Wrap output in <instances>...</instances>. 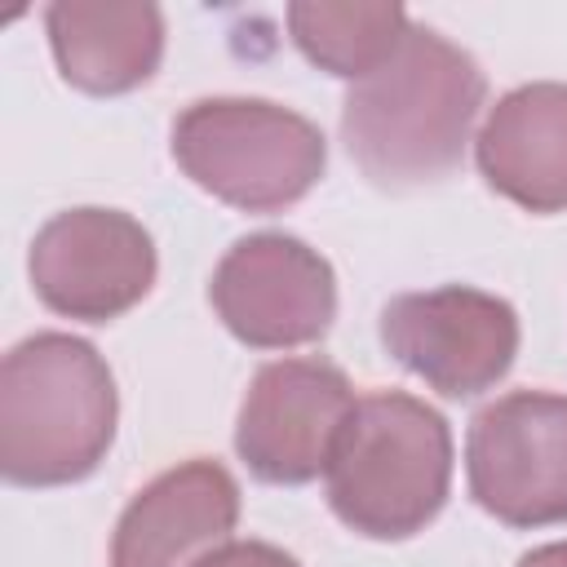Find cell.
<instances>
[{
	"instance_id": "cell-5",
	"label": "cell",
	"mask_w": 567,
	"mask_h": 567,
	"mask_svg": "<svg viewBox=\"0 0 567 567\" xmlns=\"http://www.w3.org/2000/svg\"><path fill=\"white\" fill-rule=\"evenodd\" d=\"M478 509L505 527L567 523V394L514 390L492 399L465 439Z\"/></svg>"
},
{
	"instance_id": "cell-11",
	"label": "cell",
	"mask_w": 567,
	"mask_h": 567,
	"mask_svg": "<svg viewBox=\"0 0 567 567\" xmlns=\"http://www.w3.org/2000/svg\"><path fill=\"white\" fill-rule=\"evenodd\" d=\"M492 190L527 213L567 208V84L536 80L509 89L474 137Z\"/></svg>"
},
{
	"instance_id": "cell-2",
	"label": "cell",
	"mask_w": 567,
	"mask_h": 567,
	"mask_svg": "<svg viewBox=\"0 0 567 567\" xmlns=\"http://www.w3.org/2000/svg\"><path fill=\"white\" fill-rule=\"evenodd\" d=\"M106 359L71 332H35L0 363V470L18 487L89 478L115 443Z\"/></svg>"
},
{
	"instance_id": "cell-12",
	"label": "cell",
	"mask_w": 567,
	"mask_h": 567,
	"mask_svg": "<svg viewBox=\"0 0 567 567\" xmlns=\"http://www.w3.org/2000/svg\"><path fill=\"white\" fill-rule=\"evenodd\" d=\"M44 31L62 80L93 97L146 84L164 58V13L146 0H58Z\"/></svg>"
},
{
	"instance_id": "cell-4",
	"label": "cell",
	"mask_w": 567,
	"mask_h": 567,
	"mask_svg": "<svg viewBox=\"0 0 567 567\" xmlns=\"http://www.w3.org/2000/svg\"><path fill=\"white\" fill-rule=\"evenodd\" d=\"M173 159L208 195L244 213H279L315 190L323 133L266 97H199L173 120Z\"/></svg>"
},
{
	"instance_id": "cell-8",
	"label": "cell",
	"mask_w": 567,
	"mask_h": 567,
	"mask_svg": "<svg viewBox=\"0 0 567 567\" xmlns=\"http://www.w3.org/2000/svg\"><path fill=\"white\" fill-rule=\"evenodd\" d=\"M35 297L66 319L106 323L133 310L155 284V239L120 208L53 213L27 252Z\"/></svg>"
},
{
	"instance_id": "cell-6",
	"label": "cell",
	"mask_w": 567,
	"mask_h": 567,
	"mask_svg": "<svg viewBox=\"0 0 567 567\" xmlns=\"http://www.w3.org/2000/svg\"><path fill=\"white\" fill-rule=\"evenodd\" d=\"M385 354L447 399L492 390L518 354V315L496 292L443 284L399 292L381 310Z\"/></svg>"
},
{
	"instance_id": "cell-13",
	"label": "cell",
	"mask_w": 567,
	"mask_h": 567,
	"mask_svg": "<svg viewBox=\"0 0 567 567\" xmlns=\"http://www.w3.org/2000/svg\"><path fill=\"white\" fill-rule=\"evenodd\" d=\"M408 13L399 4H372V0H297L288 4V31L292 44L328 75L363 80L408 35Z\"/></svg>"
},
{
	"instance_id": "cell-14",
	"label": "cell",
	"mask_w": 567,
	"mask_h": 567,
	"mask_svg": "<svg viewBox=\"0 0 567 567\" xmlns=\"http://www.w3.org/2000/svg\"><path fill=\"white\" fill-rule=\"evenodd\" d=\"M195 567H301V563L270 540H226L213 554H204Z\"/></svg>"
},
{
	"instance_id": "cell-9",
	"label": "cell",
	"mask_w": 567,
	"mask_h": 567,
	"mask_svg": "<svg viewBox=\"0 0 567 567\" xmlns=\"http://www.w3.org/2000/svg\"><path fill=\"white\" fill-rule=\"evenodd\" d=\"M354 399L359 394L337 363L275 359L252 377L239 403L235 452L252 478L275 487H301L328 470Z\"/></svg>"
},
{
	"instance_id": "cell-1",
	"label": "cell",
	"mask_w": 567,
	"mask_h": 567,
	"mask_svg": "<svg viewBox=\"0 0 567 567\" xmlns=\"http://www.w3.org/2000/svg\"><path fill=\"white\" fill-rule=\"evenodd\" d=\"M487 80L478 62L430 27H408L403 44L341 102V142L381 190L443 182L470 146Z\"/></svg>"
},
{
	"instance_id": "cell-3",
	"label": "cell",
	"mask_w": 567,
	"mask_h": 567,
	"mask_svg": "<svg viewBox=\"0 0 567 567\" xmlns=\"http://www.w3.org/2000/svg\"><path fill=\"white\" fill-rule=\"evenodd\" d=\"M447 487V421L403 390L359 394L323 470L332 514L368 540H408L443 509Z\"/></svg>"
},
{
	"instance_id": "cell-15",
	"label": "cell",
	"mask_w": 567,
	"mask_h": 567,
	"mask_svg": "<svg viewBox=\"0 0 567 567\" xmlns=\"http://www.w3.org/2000/svg\"><path fill=\"white\" fill-rule=\"evenodd\" d=\"M518 567H567V540H554V545H540V549L523 554Z\"/></svg>"
},
{
	"instance_id": "cell-10",
	"label": "cell",
	"mask_w": 567,
	"mask_h": 567,
	"mask_svg": "<svg viewBox=\"0 0 567 567\" xmlns=\"http://www.w3.org/2000/svg\"><path fill=\"white\" fill-rule=\"evenodd\" d=\"M239 523V487L217 461H182L151 478L120 514L111 567H195L230 540Z\"/></svg>"
},
{
	"instance_id": "cell-7",
	"label": "cell",
	"mask_w": 567,
	"mask_h": 567,
	"mask_svg": "<svg viewBox=\"0 0 567 567\" xmlns=\"http://www.w3.org/2000/svg\"><path fill=\"white\" fill-rule=\"evenodd\" d=\"M208 301L230 337L252 350H297L319 341L337 319L332 266L297 235L261 230L226 248Z\"/></svg>"
}]
</instances>
